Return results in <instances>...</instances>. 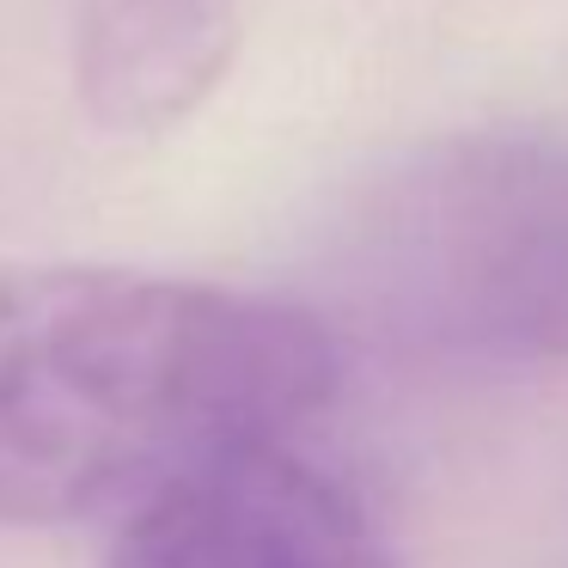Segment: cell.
Masks as SVG:
<instances>
[{
    "instance_id": "cell-3",
    "label": "cell",
    "mask_w": 568,
    "mask_h": 568,
    "mask_svg": "<svg viewBox=\"0 0 568 568\" xmlns=\"http://www.w3.org/2000/svg\"><path fill=\"white\" fill-rule=\"evenodd\" d=\"M239 50V0H87L80 99L116 135H160L214 99Z\"/></svg>"
},
{
    "instance_id": "cell-2",
    "label": "cell",
    "mask_w": 568,
    "mask_h": 568,
    "mask_svg": "<svg viewBox=\"0 0 568 568\" xmlns=\"http://www.w3.org/2000/svg\"><path fill=\"white\" fill-rule=\"evenodd\" d=\"M111 568H392L361 507L282 446L202 465L129 507Z\"/></svg>"
},
{
    "instance_id": "cell-1",
    "label": "cell",
    "mask_w": 568,
    "mask_h": 568,
    "mask_svg": "<svg viewBox=\"0 0 568 568\" xmlns=\"http://www.w3.org/2000/svg\"><path fill=\"white\" fill-rule=\"evenodd\" d=\"M336 373V336L287 300L92 263L0 275V526L129 514L294 440Z\"/></svg>"
}]
</instances>
